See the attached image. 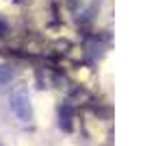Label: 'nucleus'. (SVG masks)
Masks as SVG:
<instances>
[{
    "label": "nucleus",
    "mask_w": 143,
    "mask_h": 146,
    "mask_svg": "<svg viewBox=\"0 0 143 146\" xmlns=\"http://www.w3.org/2000/svg\"><path fill=\"white\" fill-rule=\"evenodd\" d=\"M9 103H11V111L20 120H24V122L30 120V103H28V94H26L24 87H18V90L13 92Z\"/></svg>",
    "instance_id": "nucleus-1"
},
{
    "label": "nucleus",
    "mask_w": 143,
    "mask_h": 146,
    "mask_svg": "<svg viewBox=\"0 0 143 146\" xmlns=\"http://www.w3.org/2000/svg\"><path fill=\"white\" fill-rule=\"evenodd\" d=\"M13 76V70L9 66H0V83H9Z\"/></svg>",
    "instance_id": "nucleus-2"
}]
</instances>
